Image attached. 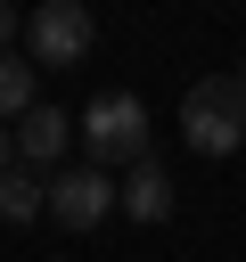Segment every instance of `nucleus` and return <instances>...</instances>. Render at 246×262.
Listing matches in <instances>:
<instances>
[{
  "label": "nucleus",
  "mask_w": 246,
  "mask_h": 262,
  "mask_svg": "<svg viewBox=\"0 0 246 262\" xmlns=\"http://www.w3.org/2000/svg\"><path fill=\"white\" fill-rule=\"evenodd\" d=\"M180 139L197 156H238L246 147V82L238 74H205L180 98Z\"/></svg>",
  "instance_id": "f257e3e1"
},
{
  "label": "nucleus",
  "mask_w": 246,
  "mask_h": 262,
  "mask_svg": "<svg viewBox=\"0 0 246 262\" xmlns=\"http://www.w3.org/2000/svg\"><path fill=\"white\" fill-rule=\"evenodd\" d=\"M74 139L90 147V164H98V172H115V164L131 172V164L148 156V106H139L131 90H98V98L82 106V123H74Z\"/></svg>",
  "instance_id": "f03ea898"
},
{
  "label": "nucleus",
  "mask_w": 246,
  "mask_h": 262,
  "mask_svg": "<svg viewBox=\"0 0 246 262\" xmlns=\"http://www.w3.org/2000/svg\"><path fill=\"white\" fill-rule=\"evenodd\" d=\"M90 41H98V16H90L82 0H41V8L25 16V57H33V66H82Z\"/></svg>",
  "instance_id": "7ed1b4c3"
},
{
  "label": "nucleus",
  "mask_w": 246,
  "mask_h": 262,
  "mask_svg": "<svg viewBox=\"0 0 246 262\" xmlns=\"http://www.w3.org/2000/svg\"><path fill=\"white\" fill-rule=\"evenodd\" d=\"M107 213H115V172H98V164L49 172V221L57 229H98Z\"/></svg>",
  "instance_id": "20e7f679"
},
{
  "label": "nucleus",
  "mask_w": 246,
  "mask_h": 262,
  "mask_svg": "<svg viewBox=\"0 0 246 262\" xmlns=\"http://www.w3.org/2000/svg\"><path fill=\"white\" fill-rule=\"evenodd\" d=\"M74 147V115H57V106H33L25 123H16V164L25 172H57V156Z\"/></svg>",
  "instance_id": "39448f33"
},
{
  "label": "nucleus",
  "mask_w": 246,
  "mask_h": 262,
  "mask_svg": "<svg viewBox=\"0 0 246 262\" xmlns=\"http://www.w3.org/2000/svg\"><path fill=\"white\" fill-rule=\"evenodd\" d=\"M115 205H123L131 221H172V172H164L156 156H139V164L123 172V188H115Z\"/></svg>",
  "instance_id": "423d86ee"
},
{
  "label": "nucleus",
  "mask_w": 246,
  "mask_h": 262,
  "mask_svg": "<svg viewBox=\"0 0 246 262\" xmlns=\"http://www.w3.org/2000/svg\"><path fill=\"white\" fill-rule=\"evenodd\" d=\"M41 213H49V180H41V172H25V164H16V172H0V221H16V229H25V221H41Z\"/></svg>",
  "instance_id": "0eeeda50"
},
{
  "label": "nucleus",
  "mask_w": 246,
  "mask_h": 262,
  "mask_svg": "<svg viewBox=\"0 0 246 262\" xmlns=\"http://www.w3.org/2000/svg\"><path fill=\"white\" fill-rule=\"evenodd\" d=\"M41 98H33V57H8L0 49V123H25Z\"/></svg>",
  "instance_id": "6e6552de"
},
{
  "label": "nucleus",
  "mask_w": 246,
  "mask_h": 262,
  "mask_svg": "<svg viewBox=\"0 0 246 262\" xmlns=\"http://www.w3.org/2000/svg\"><path fill=\"white\" fill-rule=\"evenodd\" d=\"M16 33H25V16H16V8L0 0V41H16Z\"/></svg>",
  "instance_id": "1a4fd4ad"
},
{
  "label": "nucleus",
  "mask_w": 246,
  "mask_h": 262,
  "mask_svg": "<svg viewBox=\"0 0 246 262\" xmlns=\"http://www.w3.org/2000/svg\"><path fill=\"white\" fill-rule=\"evenodd\" d=\"M0 172H16V131H0Z\"/></svg>",
  "instance_id": "9d476101"
},
{
  "label": "nucleus",
  "mask_w": 246,
  "mask_h": 262,
  "mask_svg": "<svg viewBox=\"0 0 246 262\" xmlns=\"http://www.w3.org/2000/svg\"><path fill=\"white\" fill-rule=\"evenodd\" d=\"M238 82H246V57H238Z\"/></svg>",
  "instance_id": "9b49d317"
}]
</instances>
